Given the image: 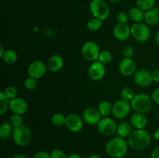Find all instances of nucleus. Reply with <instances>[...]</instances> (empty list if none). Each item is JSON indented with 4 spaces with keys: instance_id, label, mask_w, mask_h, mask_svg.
Returning <instances> with one entry per match:
<instances>
[{
    "instance_id": "obj_1",
    "label": "nucleus",
    "mask_w": 159,
    "mask_h": 158,
    "mask_svg": "<svg viewBox=\"0 0 159 158\" xmlns=\"http://www.w3.org/2000/svg\"><path fill=\"white\" fill-rule=\"evenodd\" d=\"M152 142L150 133L145 129L133 130L127 137V143L130 148L136 150H141L147 148Z\"/></svg>"
},
{
    "instance_id": "obj_2",
    "label": "nucleus",
    "mask_w": 159,
    "mask_h": 158,
    "mask_svg": "<svg viewBox=\"0 0 159 158\" xmlns=\"http://www.w3.org/2000/svg\"><path fill=\"white\" fill-rule=\"evenodd\" d=\"M128 143L124 138L118 136L110 139L105 147L106 152L113 158H121L126 155L128 150Z\"/></svg>"
},
{
    "instance_id": "obj_3",
    "label": "nucleus",
    "mask_w": 159,
    "mask_h": 158,
    "mask_svg": "<svg viewBox=\"0 0 159 158\" xmlns=\"http://www.w3.org/2000/svg\"><path fill=\"white\" fill-rule=\"evenodd\" d=\"M152 99L147 94H135L130 101V106L135 112L145 113L148 112L152 107Z\"/></svg>"
},
{
    "instance_id": "obj_4",
    "label": "nucleus",
    "mask_w": 159,
    "mask_h": 158,
    "mask_svg": "<svg viewBox=\"0 0 159 158\" xmlns=\"http://www.w3.org/2000/svg\"><path fill=\"white\" fill-rule=\"evenodd\" d=\"M12 138L17 146L26 147L30 143L32 139V133L30 129L26 125L16 127L13 129Z\"/></svg>"
},
{
    "instance_id": "obj_5",
    "label": "nucleus",
    "mask_w": 159,
    "mask_h": 158,
    "mask_svg": "<svg viewBox=\"0 0 159 158\" xmlns=\"http://www.w3.org/2000/svg\"><path fill=\"white\" fill-rule=\"evenodd\" d=\"M89 9L93 17L99 20H107L110 15V7L105 0H92Z\"/></svg>"
},
{
    "instance_id": "obj_6",
    "label": "nucleus",
    "mask_w": 159,
    "mask_h": 158,
    "mask_svg": "<svg viewBox=\"0 0 159 158\" xmlns=\"http://www.w3.org/2000/svg\"><path fill=\"white\" fill-rule=\"evenodd\" d=\"M131 36L136 41L144 43L148 41L151 36L148 25L146 23H134L131 26Z\"/></svg>"
},
{
    "instance_id": "obj_7",
    "label": "nucleus",
    "mask_w": 159,
    "mask_h": 158,
    "mask_svg": "<svg viewBox=\"0 0 159 158\" xmlns=\"http://www.w3.org/2000/svg\"><path fill=\"white\" fill-rule=\"evenodd\" d=\"M82 57L88 61L94 62L98 60L99 55V47L96 43L93 41H87L82 45L81 49Z\"/></svg>"
},
{
    "instance_id": "obj_8",
    "label": "nucleus",
    "mask_w": 159,
    "mask_h": 158,
    "mask_svg": "<svg viewBox=\"0 0 159 158\" xmlns=\"http://www.w3.org/2000/svg\"><path fill=\"white\" fill-rule=\"evenodd\" d=\"M99 133L105 136H113L117 131L118 125L113 119L110 117H103L97 124Z\"/></svg>"
},
{
    "instance_id": "obj_9",
    "label": "nucleus",
    "mask_w": 159,
    "mask_h": 158,
    "mask_svg": "<svg viewBox=\"0 0 159 158\" xmlns=\"http://www.w3.org/2000/svg\"><path fill=\"white\" fill-rule=\"evenodd\" d=\"M130 109H132L130 103L124 99H120V100L116 101L113 105L112 115L116 119H122L128 116Z\"/></svg>"
},
{
    "instance_id": "obj_10",
    "label": "nucleus",
    "mask_w": 159,
    "mask_h": 158,
    "mask_svg": "<svg viewBox=\"0 0 159 158\" xmlns=\"http://www.w3.org/2000/svg\"><path fill=\"white\" fill-rule=\"evenodd\" d=\"M48 67L41 60H34L30 64L27 68L29 77L36 79H40L45 75Z\"/></svg>"
},
{
    "instance_id": "obj_11",
    "label": "nucleus",
    "mask_w": 159,
    "mask_h": 158,
    "mask_svg": "<svg viewBox=\"0 0 159 158\" xmlns=\"http://www.w3.org/2000/svg\"><path fill=\"white\" fill-rule=\"evenodd\" d=\"M88 74L94 81L102 80L106 74V68L102 63L99 60L93 62L88 69Z\"/></svg>"
},
{
    "instance_id": "obj_12",
    "label": "nucleus",
    "mask_w": 159,
    "mask_h": 158,
    "mask_svg": "<svg viewBox=\"0 0 159 158\" xmlns=\"http://www.w3.org/2000/svg\"><path fill=\"white\" fill-rule=\"evenodd\" d=\"M134 75V81L137 85L141 88H147L152 84V73L146 69H139L136 71Z\"/></svg>"
},
{
    "instance_id": "obj_13",
    "label": "nucleus",
    "mask_w": 159,
    "mask_h": 158,
    "mask_svg": "<svg viewBox=\"0 0 159 158\" xmlns=\"http://www.w3.org/2000/svg\"><path fill=\"white\" fill-rule=\"evenodd\" d=\"M65 125L72 133H79L83 128V119L76 114H69L66 116Z\"/></svg>"
},
{
    "instance_id": "obj_14",
    "label": "nucleus",
    "mask_w": 159,
    "mask_h": 158,
    "mask_svg": "<svg viewBox=\"0 0 159 158\" xmlns=\"http://www.w3.org/2000/svg\"><path fill=\"white\" fill-rule=\"evenodd\" d=\"M137 69L136 62L132 58H125L124 57L119 64V71L122 75L129 77L135 74Z\"/></svg>"
},
{
    "instance_id": "obj_15",
    "label": "nucleus",
    "mask_w": 159,
    "mask_h": 158,
    "mask_svg": "<svg viewBox=\"0 0 159 158\" xmlns=\"http://www.w3.org/2000/svg\"><path fill=\"white\" fill-rule=\"evenodd\" d=\"M101 115L98 108L94 107H89L84 110L82 113V119L89 125H97L101 119Z\"/></svg>"
},
{
    "instance_id": "obj_16",
    "label": "nucleus",
    "mask_w": 159,
    "mask_h": 158,
    "mask_svg": "<svg viewBox=\"0 0 159 158\" xmlns=\"http://www.w3.org/2000/svg\"><path fill=\"white\" fill-rule=\"evenodd\" d=\"M9 109L13 114H18L22 116L25 114L28 110V104L22 98L16 97L10 100L9 102Z\"/></svg>"
},
{
    "instance_id": "obj_17",
    "label": "nucleus",
    "mask_w": 159,
    "mask_h": 158,
    "mask_svg": "<svg viewBox=\"0 0 159 158\" xmlns=\"http://www.w3.org/2000/svg\"><path fill=\"white\" fill-rule=\"evenodd\" d=\"M131 35V27L127 23H117L113 28V36L120 41L127 40Z\"/></svg>"
},
{
    "instance_id": "obj_18",
    "label": "nucleus",
    "mask_w": 159,
    "mask_h": 158,
    "mask_svg": "<svg viewBox=\"0 0 159 158\" xmlns=\"http://www.w3.org/2000/svg\"><path fill=\"white\" fill-rule=\"evenodd\" d=\"M64 66V59L58 54H54L48 59V69L51 72H57Z\"/></svg>"
},
{
    "instance_id": "obj_19",
    "label": "nucleus",
    "mask_w": 159,
    "mask_h": 158,
    "mask_svg": "<svg viewBox=\"0 0 159 158\" xmlns=\"http://www.w3.org/2000/svg\"><path fill=\"white\" fill-rule=\"evenodd\" d=\"M130 123L136 129H141L145 128L147 125L148 119L144 113L135 112L130 118Z\"/></svg>"
},
{
    "instance_id": "obj_20",
    "label": "nucleus",
    "mask_w": 159,
    "mask_h": 158,
    "mask_svg": "<svg viewBox=\"0 0 159 158\" xmlns=\"http://www.w3.org/2000/svg\"><path fill=\"white\" fill-rule=\"evenodd\" d=\"M144 21L149 26L159 24V8L154 7L144 12Z\"/></svg>"
},
{
    "instance_id": "obj_21",
    "label": "nucleus",
    "mask_w": 159,
    "mask_h": 158,
    "mask_svg": "<svg viewBox=\"0 0 159 158\" xmlns=\"http://www.w3.org/2000/svg\"><path fill=\"white\" fill-rule=\"evenodd\" d=\"M129 18L134 23H141L144 20V12L138 6L131 7L128 10Z\"/></svg>"
},
{
    "instance_id": "obj_22",
    "label": "nucleus",
    "mask_w": 159,
    "mask_h": 158,
    "mask_svg": "<svg viewBox=\"0 0 159 158\" xmlns=\"http://www.w3.org/2000/svg\"><path fill=\"white\" fill-rule=\"evenodd\" d=\"M133 132V126L129 122H122L118 125L116 133L122 138H127Z\"/></svg>"
},
{
    "instance_id": "obj_23",
    "label": "nucleus",
    "mask_w": 159,
    "mask_h": 158,
    "mask_svg": "<svg viewBox=\"0 0 159 158\" xmlns=\"http://www.w3.org/2000/svg\"><path fill=\"white\" fill-rule=\"evenodd\" d=\"M13 126L9 122H5L0 125V138L2 139H8L13 133Z\"/></svg>"
},
{
    "instance_id": "obj_24",
    "label": "nucleus",
    "mask_w": 159,
    "mask_h": 158,
    "mask_svg": "<svg viewBox=\"0 0 159 158\" xmlns=\"http://www.w3.org/2000/svg\"><path fill=\"white\" fill-rule=\"evenodd\" d=\"M97 108L99 110V113H100L101 116H102V117H108L112 113L113 105L108 101H102V102H99Z\"/></svg>"
},
{
    "instance_id": "obj_25",
    "label": "nucleus",
    "mask_w": 159,
    "mask_h": 158,
    "mask_svg": "<svg viewBox=\"0 0 159 158\" xmlns=\"http://www.w3.org/2000/svg\"><path fill=\"white\" fill-rule=\"evenodd\" d=\"M9 102L10 100L5 94L4 91H0V115L2 116L7 112L8 108H9Z\"/></svg>"
},
{
    "instance_id": "obj_26",
    "label": "nucleus",
    "mask_w": 159,
    "mask_h": 158,
    "mask_svg": "<svg viewBox=\"0 0 159 158\" xmlns=\"http://www.w3.org/2000/svg\"><path fill=\"white\" fill-rule=\"evenodd\" d=\"M2 58L6 63L13 64L16 62L17 59H18V54H16V51L12 50H6Z\"/></svg>"
},
{
    "instance_id": "obj_27",
    "label": "nucleus",
    "mask_w": 159,
    "mask_h": 158,
    "mask_svg": "<svg viewBox=\"0 0 159 158\" xmlns=\"http://www.w3.org/2000/svg\"><path fill=\"white\" fill-rule=\"evenodd\" d=\"M137 6L143 11H148L154 8L155 0H136Z\"/></svg>"
},
{
    "instance_id": "obj_28",
    "label": "nucleus",
    "mask_w": 159,
    "mask_h": 158,
    "mask_svg": "<svg viewBox=\"0 0 159 158\" xmlns=\"http://www.w3.org/2000/svg\"><path fill=\"white\" fill-rule=\"evenodd\" d=\"M102 20L93 17V18L90 19L88 21V23H87V27H88L89 29L91 31H98L101 27H102Z\"/></svg>"
},
{
    "instance_id": "obj_29",
    "label": "nucleus",
    "mask_w": 159,
    "mask_h": 158,
    "mask_svg": "<svg viewBox=\"0 0 159 158\" xmlns=\"http://www.w3.org/2000/svg\"><path fill=\"white\" fill-rule=\"evenodd\" d=\"M65 121H66V116L61 113L54 114L51 117V122L55 126H61L65 125Z\"/></svg>"
},
{
    "instance_id": "obj_30",
    "label": "nucleus",
    "mask_w": 159,
    "mask_h": 158,
    "mask_svg": "<svg viewBox=\"0 0 159 158\" xmlns=\"http://www.w3.org/2000/svg\"><path fill=\"white\" fill-rule=\"evenodd\" d=\"M134 96L135 94L133 89H131L130 88H128V87L124 88L120 91L121 99H124V100L127 101V102H130Z\"/></svg>"
},
{
    "instance_id": "obj_31",
    "label": "nucleus",
    "mask_w": 159,
    "mask_h": 158,
    "mask_svg": "<svg viewBox=\"0 0 159 158\" xmlns=\"http://www.w3.org/2000/svg\"><path fill=\"white\" fill-rule=\"evenodd\" d=\"M113 60V55L111 53L109 50H102L100 51L99 55V58L98 60L102 63L103 64H107L110 63Z\"/></svg>"
},
{
    "instance_id": "obj_32",
    "label": "nucleus",
    "mask_w": 159,
    "mask_h": 158,
    "mask_svg": "<svg viewBox=\"0 0 159 158\" xmlns=\"http://www.w3.org/2000/svg\"><path fill=\"white\" fill-rule=\"evenodd\" d=\"M9 122L13 126V128L20 126L23 125V118L20 115L12 114L9 118Z\"/></svg>"
},
{
    "instance_id": "obj_33",
    "label": "nucleus",
    "mask_w": 159,
    "mask_h": 158,
    "mask_svg": "<svg viewBox=\"0 0 159 158\" xmlns=\"http://www.w3.org/2000/svg\"><path fill=\"white\" fill-rule=\"evenodd\" d=\"M3 91H4L5 94L7 96V98L9 100H12V99L16 98L17 94H18V91H17L16 88L13 86H11V85L6 87Z\"/></svg>"
},
{
    "instance_id": "obj_34",
    "label": "nucleus",
    "mask_w": 159,
    "mask_h": 158,
    "mask_svg": "<svg viewBox=\"0 0 159 158\" xmlns=\"http://www.w3.org/2000/svg\"><path fill=\"white\" fill-rule=\"evenodd\" d=\"M24 86L28 90H34L37 86V79L29 77L25 80Z\"/></svg>"
},
{
    "instance_id": "obj_35",
    "label": "nucleus",
    "mask_w": 159,
    "mask_h": 158,
    "mask_svg": "<svg viewBox=\"0 0 159 158\" xmlns=\"http://www.w3.org/2000/svg\"><path fill=\"white\" fill-rule=\"evenodd\" d=\"M122 53L125 58H132L134 54V50L131 46H126L123 49Z\"/></svg>"
},
{
    "instance_id": "obj_36",
    "label": "nucleus",
    "mask_w": 159,
    "mask_h": 158,
    "mask_svg": "<svg viewBox=\"0 0 159 158\" xmlns=\"http://www.w3.org/2000/svg\"><path fill=\"white\" fill-rule=\"evenodd\" d=\"M129 19L130 18H129L128 13H127L126 12H124V11L120 12L116 15V20H117L119 23H127Z\"/></svg>"
},
{
    "instance_id": "obj_37",
    "label": "nucleus",
    "mask_w": 159,
    "mask_h": 158,
    "mask_svg": "<svg viewBox=\"0 0 159 158\" xmlns=\"http://www.w3.org/2000/svg\"><path fill=\"white\" fill-rule=\"evenodd\" d=\"M51 158H68L64 151L61 150H54L50 153Z\"/></svg>"
},
{
    "instance_id": "obj_38",
    "label": "nucleus",
    "mask_w": 159,
    "mask_h": 158,
    "mask_svg": "<svg viewBox=\"0 0 159 158\" xmlns=\"http://www.w3.org/2000/svg\"><path fill=\"white\" fill-rule=\"evenodd\" d=\"M152 101L155 102L156 105H159V88H155L152 94Z\"/></svg>"
},
{
    "instance_id": "obj_39",
    "label": "nucleus",
    "mask_w": 159,
    "mask_h": 158,
    "mask_svg": "<svg viewBox=\"0 0 159 158\" xmlns=\"http://www.w3.org/2000/svg\"><path fill=\"white\" fill-rule=\"evenodd\" d=\"M34 158H51L50 153H47L45 151H40L37 152L35 155H34Z\"/></svg>"
},
{
    "instance_id": "obj_40",
    "label": "nucleus",
    "mask_w": 159,
    "mask_h": 158,
    "mask_svg": "<svg viewBox=\"0 0 159 158\" xmlns=\"http://www.w3.org/2000/svg\"><path fill=\"white\" fill-rule=\"evenodd\" d=\"M152 75L153 81L156 82V83H159V69L154 71L152 73Z\"/></svg>"
},
{
    "instance_id": "obj_41",
    "label": "nucleus",
    "mask_w": 159,
    "mask_h": 158,
    "mask_svg": "<svg viewBox=\"0 0 159 158\" xmlns=\"http://www.w3.org/2000/svg\"><path fill=\"white\" fill-rule=\"evenodd\" d=\"M151 158H159V147H157L152 150Z\"/></svg>"
},
{
    "instance_id": "obj_42",
    "label": "nucleus",
    "mask_w": 159,
    "mask_h": 158,
    "mask_svg": "<svg viewBox=\"0 0 159 158\" xmlns=\"http://www.w3.org/2000/svg\"><path fill=\"white\" fill-rule=\"evenodd\" d=\"M154 137H155V139H156V140L159 141V129H156L154 132Z\"/></svg>"
},
{
    "instance_id": "obj_43",
    "label": "nucleus",
    "mask_w": 159,
    "mask_h": 158,
    "mask_svg": "<svg viewBox=\"0 0 159 158\" xmlns=\"http://www.w3.org/2000/svg\"><path fill=\"white\" fill-rule=\"evenodd\" d=\"M68 158H82V156L79 154H76V153H73V154L69 155Z\"/></svg>"
},
{
    "instance_id": "obj_44",
    "label": "nucleus",
    "mask_w": 159,
    "mask_h": 158,
    "mask_svg": "<svg viewBox=\"0 0 159 158\" xmlns=\"http://www.w3.org/2000/svg\"><path fill=\"white\" fill-rule=\"evenodd\" d=\"M5 50H4V47H3L2 45H0V57H2L3 54H5Z\"/></svg>"
},
{
    "instance_id": "obj_45",
    "label": "nucleus",
    "mask_w": 159,
    "mask_h": 158,
    "mask_svg": "<svg viewBox=\"0 0 159 158\" xmlns=\"http://www.w3.org/2000/svg\"><path fill=\"white\" fill-rule=\"evenodd\" d=\"M155 41H156L157 45L159 46V29L158 30V32H157L156 35H155Z\"/></svg>"
},
{
    "instance_id": "obj_46",
    "label": "nucleus",
    "mask_w": 159,
    "mask_h": 158,
    "mask_svg": "<svg viewBox=\"0 0 159 158\" xmlns=\"http://www.w3.org/2000/svg\"><path fill=\"white\" fill-rule=\"evenodd\" d=\"M12 158H27L26 157L25 155H23V154H17L16 155V156H14Z\"/></svg>"
},
{
    "instance_id": "obj_47",
    "label": "nucleus",
    "mask_w": 159,
    "mask_h": 158,
    "mask_svg": "<svg viewBox=\"0 0 159 158\" xmlns=\"http://www.w3.org/2000/svg\"><path fill=\"white\" fill-rule=\"evenodd\" d=\"M89 158H101L99 155H96V154H93L91 155V156H89Z\"/></svg>"
},
{
    "instance_id": "obj_48",
    "label": "nucleus",
    "mask_w": 159,
    "mask_h": 158,
    "mask_svg": "<svg viewBox=\"0 0 159 158\" xmlns=\"http://www.w3.org/2000/svg\"><path fill=\"white\" fill-rule=\"evenodd\" d=\"M110 1L113 3H119V2H120L122 0H110Z\"/></svg>"
},
{
    "instance_id": "obj_49",
    "label": "nucleus",
    "mask_w": 159,
    "mask_h": 158,
    "mask_svg": "<svg viewBox=\"0 0 159 158\" xmlns=\"http://www.w3.org/2000/svg\"><path fill=\"white\" fill-rule=\"evenodd\" d=\"M158 119H159V111H158Z\"/></svg>"
}]
</instances>
